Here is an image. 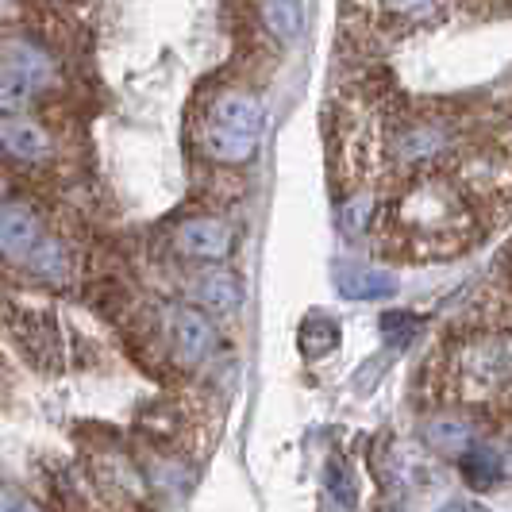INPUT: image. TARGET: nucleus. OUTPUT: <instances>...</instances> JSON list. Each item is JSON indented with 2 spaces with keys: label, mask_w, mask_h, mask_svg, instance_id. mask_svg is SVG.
I'll list each match as a JSON object with an SVG mask.
<instances>
[{
  "label": "nucleus",
  "mask_w": 512,
  "mask_h": 512,
  "mask_svg": "<svg viewBox=\"0 0 512 512\" xmlns=\"http://www.w3.org/2000/svg\"><path fill=\"white\" fill-rule=\"evenodd\" d=\"M382 228L397 255L447 258L474 239V208L451 174L424 170L385 205Z\"/></svg>",
  "instance_id": "1"
},
{
  "label": "nucleus",
  "mask_w": 512,
  "mask_h": 512,
  "mask_svg": "<svg viewBox=\"0 0 512 512\" xmlns=\"http://www.w3.org/2000/svg\"><path fill=\"white\" fill-rule=\"evenodd\" d=\"M266 131V112L255 93L247 89H220L201 108L197 147L216 166H243L251 162Z\"/></svg>",
  "instance_id": "2"
},
{
  "label": "nucleus",
  "mask_w": 512,
  "mask_h": 512,
  "mask_svg": "<svg viewBox=\"0 0 512 512\" xmlns=\"http://www.w3.org/2000/svg\"><path fill=\"white\" fill-rule=\"evenodd\" d=\"M512 389V335L478 332L451 347L447 393L462 401H493Z\"/></svg>",
  "instance_id": "3"
},
{
  "label": "nucleus",
  "mask_w": 512,
  "mask_h": 512,
  "mask_svg": "<svg viewBox=\"0 0 512 512\" xmlns=\"http://www.w3.org/2000/svg\"><path fill=\"white\" fill-rule=\"evenodd\" d=\"M54 58L27 39H8L0 47V108L24 112L39 93L54 85Z\"/></svg>",
  "instance_id": "4"
},
{
  "label": "nucleus",
  "mask_w": 512,
  "mask_h": 512,
  "mask_svg": "<svg viewBox=\"0 0 512 512\" xmlns=\"http://www.w3.org/2000/svg\"><path fill=\"white\" fill-rule=\"evenodd\" d=\"M162 324H166L170 355L178 359V366L197 370V366L216 359V351H220V328H216V320L208 312H201L197 305H170L162 312Z\"/></svg>",
  "instance_id": "5"
},
{
  "label": "nucleus",
  "mask_w": 512,
  "mask_h": 512,
  "mask_svg": "<svg viewBox=\"0 0 512 512\" xmlns=\"http://www.w3.org/2000/svg\"><path fill=\"white\" fill-rule=\"evenodd\" d=\"M355 4V0H347ZM447 0H359V8H347V16H359V24L374 35H405L416 27L432 24L443 16Z\"/></svg>",
  "instance_id": "6"
},
{
  "label": "nucleus",
  "mask_w": 512,
  "mask_h": 512,
  "mask_svg": "<svg viewBox=\"0 0 512 512\" xmlns=\"http://www.w3.org/2000/svg\"><path fill=\"white\" fill-rule=\"evenodd\" d=\"M235 247V231L220 216H189L174 228V251L201 266H224Z\"/></svg>",
  "instance_id": "7"
},
{
  "label": "nucleus",
  "mask_w": 512,
  "mask_h": 512,
  "mask_svg": "<svg viewBox=\"0 0 512 512\" xmlns=\"http://www.w3.org/2000/svg\"><path fill=\"white\" fill-rule=\"evenodd\" d=\"M43 239H47V228L35 216V208L24 201H0V255L27 266Z\"/></svg>",
  "instance_id": "8"
},
{
  "label": "nucleus",
  "mask_w": 512,
  "mask_h": 512,
  "mask_svg": "<svg viewBox=\"0 0 512 512\" xmlns=\"http://www.w3.org/2000/svg\"><path fill=\"white\" fill-rule=\"evenodd\" d=\"M0 147L12 158H20V162H31V166L51 162L54 154L51 131L43 128L39 120L24 116V112H4L0 116Z\"/></svg>",
  "instance_id": "9"
},
{
  "label": "nucleus",
  "mask_w": 512,
  "mask_h": 512,
  "mask_svg": "<svg viewBox=\"0 0 512 512\" xmlns=\"http://www.w3.org/2000/svg\"><path fill=\"white\" fill-rule=\"evenodd\" d=\"M189 297L201 312H235L243 305V282L231 274L228 266H205L193 282H189Z\"/></svg>",
  "instance_id": "10"
},
{
  "label": "nucleus",
  "mask_w": 512,
  "mask_h": 512,
  "mask_svg": "<svg viewBox=\"0 0 512 512\" xmlns=\"http://www.w3.org/2000/svg\"><path fill=\"white\" fill-rule=\"evenodd\" d=\"M424 443L439 455L462 459L478 443V428L470 420H462V416H436V420L424 424Z\"/></svg>",
  "instance_id": "11"
},
{
  "label": "nucleus",
  "mask_w": 512,
  "mask_h": 512,
  "mask_svg": "<svg viewBox=\"0 0 512 512\" xmlns=\"http://www.w3.org/2000/svg\"><path fill=\"white\" fill-rule=\"evenodd\" d=\"M393 274L385 270H370V266H339V289L343 297H359V301H374V297H389L393 293Z\"/></svg>",
  "instance_id": "12"
},
{
  "label": "nucleus",
  "mask_w": 512,
  "mask_h": 512,
  "mask_svg": "<svg viewBox=\"0 0 512 512\" xmlns=\"http://www.w3.org/2000/svg\"><path fill=\"white\" fill-rule=\"evenodd\" d=\"M258 16L278 43H293L301 35V0H258Z\"/></svg>",
  "instance_id": "13"
},
{
  "label": "nucleus",
  "mask_w": 512,
  "mask_h": 512,
  "mask_svg": "<svg viewBox=\"0 0 512 512\" xmlns=\"http://www.w3.org/2000/svg\"><path fill=\"white\" fill-rule=\"evenodd\" d=\"M459 466L470 486H493V482H501V474H505L501 451H497V447H486V443H474L459 459Z\"/></svg>",
  "instance_id": "14"
},
{
  "label": "nucleus",
  "mask_w": 512,
  "mask_h": 512,
  "mask_svg": "<svg viewBox=\"0 0 512 512\" xmlns=\"http://www.w3.org/2000/svg\"><path fill=\"white\" fill-rule=\"evenodd\" d=\"M297 343H301L305 359H324V355H332L335 347H339V324H335L332 316H308L305 324H301Z\"/></svg>",
  "instance_id": "15"
},
{
  "label": "nucleus",
  "mask_w": 512,
  "mask_h": 512,
  "mask_svg": "<svg viewBox=\"0 0 512 512\" xmlns=\"http://www.w3.org/2000/svg\"><path fill=\"white\" fill-rule=\"evenodd\" d=\"M0 512H47V509H43L39 501H31L24 489L0 482Z\"/></svg>",
  "instance_id": "16"
},
{
  "label": "nucleus",
  "mask_w": 512,
  "mask_h": 512,
  "mask_svg": "<svg viewBox=\"0 0 512 512\" xmlns=\"http://www.w3.org/2000/svg\"><path fill=\"white\" fill-rule=\"evenodd\" d=\"M439 512H489V509L478 505V501H451V505H443Z\"/></svg>",
  "instance_id": "17"
}]
</instances>
